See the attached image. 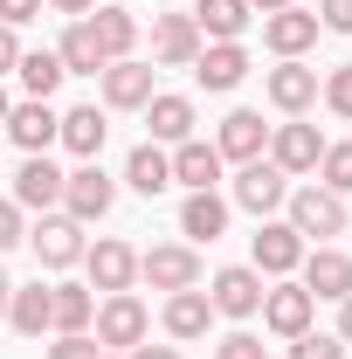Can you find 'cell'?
Here are the masks:
<instances>
[{
    "mask_svg": "<svg viewBox=\"0 0 352 359\" xmlns=\"http://www.w3.org/2000/svg\"><path fill=\"white\" fill-rule=\"evenodd\" d=\"M90 325H97V346L104 353H132V346H145V332H152V311L138 304L132 290H111Z\"/></svg>",
    "mask_w": 352,
    "mask_h": 359,
    "instance_id": "1",
    "label": "cell"
},
{
    "mask_svg": "<svg viewBox=\"0 0 352 359\" xmlns=\"http://www.w3.org/2000/svg\"><path fill=\"white\" fill-rule=\"evenodd\" d=\"M111 201H118V180L104 173L97 159H83L76 173H62V215H69V222H104Z\"/></svg>",
    "mask_w": 352,
    "mask_h": 359,
    "instance_id": "2",
    "label": "cell"
},
{
    "mask_svg": "<svg viewBox=\"0 0 352 359\" xmlns=\"http://www.w3.org/2000/svg\"><path fill=\"white\" fill-rule=\"evenodd\" d=\"M283 208H290V228H297V235H318V242L346 235V222H352V215H346V201H339L332 187H318V180H311V187H297Z\"/></svg>",
    "mask_w": 352,
    "mask_h": 359,
    "instance_id": "3",
    "label": "cell"
},
{
    "mask_svg": "<svg viewBox=\"0 0 352 359\" xmlns=\"http://www.w3.org/2000/svg\"><path fill=\"white\" fill-rule=\"evenodd\" d=\"M14 208L21 215H55L62 208V166L48 152H28L21 173H14Z\"/></svg>",
    "mask_w": 352,
    "mask_h": 359,
    "instance_id": "4",
    "label": "cell"
},
{
    "mask_svg": "<svg viewBox=\"0 0 352 359\" xmlns=\"http://www.w3.org/2000/svg\"><path fill=\"white\" fill-rule=\"evenodd\" d=\"M290 201V173L283 166H269V159H249V166H235V208H249V215H276Z\"/></svg>",
    "mask_w": 352,
    "mask_h": 359,
    "instance_id": "5",
    "label": "cell"
},
{
    "mask_svg": "<svg viewBox=\"0 0 352 359\" xmlns=\"http://www.w3.org/2000/svg\"><path fill=\"white\" fill-rule=\"evenodd\" d=\"M138 276H145L152 290H166V297H173V290H194V283H201V256H194L187 242H159V249H145V256H138Z\"/></svg>",
    "mask_w": 352,
    "mask_h": 359,
    "instance_id": "6",
    "label": "cell"
},
{
    "mask_svg": "<svg viewBox=\"0 0 352 359\" xmlns=\"http://www.w3.org/2000/svg\"><path fill=\"white\" fill-rule=\"evenodd\" d=\"M208 304H215V318H256V311H263V276H256L249 263L215 269V283H208Z\"/></svg>",
    "mask_w": 352,
    "mask_h": 359,
    "instance_id": "7",
    "label": "cell"
},
{
    "mask_svg": "<svg viewBox=\"0 0 352 359\" xmlns=\"http://www.w3.org/2000/svg\"><path fill=\"white\" fill-rule=\"evenodd\" d=\"M269 166H283V173L297 180V173H318V159H325V138H318V125H276L269 132V152H263Z\"/></svg>",
    "mask_w": 352,
    "mask_h": 359,
    "instance_id": "8",
    "label": "cell"
},
{
    "mask_svg": "<svg viewBox=\"0 0 352 359\" xmlns=\"http://www.w3.org/2000/svg\"><path fill=\"white\" fill-rule=\"evenodd\" d=\"M28 242H35V263L42 269H69L83 263V222H69V215H42V228H28Z\"/></svg>",
    "mask_w": 352,
    "mask_h": 359,
    "instance_id": "9",
    "label": "cell"
},
{
    "mask_svg": "<svg viewBox=\"0 0 352 359\" xmlns=\"http://www.w3.org/2000/svg\"><path fill=\"white\" fill-rule=\"evenodd\" d=\"M201 28H194V14H152V62H166V69H194V55H201Z\"/></svg>",
    "mask_w": 352,
    "mask_h": 359,
    "instance_id": "10",
    "label": "cell"
},
{
    "mask_svg": "<svg viewBox=\"0 0 352 359\" xmlns=\"http://www.w3.org/2000/svg\"><path fill=\"white\" fill-rule=\"evenodd\" d=\"M263 97L283 111V118H304L311 104H318V69H304V62L290 55V62H276V69L263 76Z\"/></svg>",
    "mask_w": 352,
    "mask_h": 359,
    "instance_id": "11",
    "label": "cell"
},
{
    "mask_svg": "<svg viewBox=\"0 0 352 359\" xmlns=\"http://www.w3.org/2000/svg\"><path fill=\"white\" fill-rule=\"evenodd\" d=\"M311 318H318V297H311L304 283H276V290H263V325L276 332V339L311 332Z\"/></svg>",
    "mask_w": 352,
    "mask_h": 359,
    "instance_id": "12",
    "label": "cell"
},
{
    "mask_svg": "<svg viewBox=\"0 0 352 359\" xmlns=\"http://www.w3.org/2000/svg\"><path fill=\"white\" fill-rule=\"evenodd\" d=\"M97 83H104V111H145L152 104V69L145 62H104L97 69Z\"/></svg>",
    "mask_w": 352,
    "mask_h": 359,
    "instance_id": "13",
    "label": "cell"
},
{
    "mask_svg": "<svg viewBox=\"0 0 352 359\" xmlns=\"http://www.w3.org/2000/svg\"><path fill=\"white\" fill-rule=\"evenodd\" d=\"M215 152H221V159H235V166L263 159V152H269V125H263V111H228V118H221V132H215Z\"/></svg>",
    "mask_w": 352,
    "mask_h": 359,
    "instance_id": "14",
    "label": "cell"
},
{
    "mask_svg": "<svg viewBox=\"0 0 352 359\" xmlns=\"http://www.w3.org/2000/svg\"><path fill=\"white\" fill-rule=\"evenodd\" d=\"M55 125H62V111L42 104V97H21V104L7 111V138H14L21 152H48V145H55Z\"/></svg>",
    "mask_w": 352,
    "mask_h": 359,
    "instance_id": "15",
    "label": "cell"
},
{
    "mask_svg": "<svg viewBox=\"0 0 352 359\" xmlns=\"http://www.w3.org/2000/svg\"><path fill=\"white\" fill-rule=\"evenodd\" d=\"M83 263H90V290H104V297H111V290H132V283H138V249L111 242V235H104L97 249H83Z\"/></svg>",
    "mask_w": 352,
    "mask_h": 359,
    "instance_id": "16",
    "label": "cell"
},
{
    "mask_svg": "<svg viewBox=\"0 0 352 359\" xmlns=\"http://www.w3.org/2000/svg\"><path fill=\"white\" fill-rule=\"evenodd\" d=\"M166 159H173V187H187V194H215L221 166H228L208 138H187V145H173V152H166Z\"/></svg>",
    "mask_w": 352,
    "mask_h": 359,
    "instance_id": "17",
    "label": "cell"
},
{
    "mask_svg": "<svg viewBox=\"0 0 352 359\" xmlns=\"http://www.w3.org/2000/svg\"><path fill=\"white\" fill-rule=\"evenodd\" d=\"M242 76H249V48H242V42H208L201 55H194V83L215 90V97H221V90H235Z\"/></svg>",
    "mask_w": 352,
    "mask_h": 359,
    "instance_id": "18",
    "label": "cell"
},
{
    "mask_svg": "<svg viewBox=\"0 0 352 359\" xmlns=\"http://www.w3.org/2000/svg\"><path fill=\"white\" fill-rule=\"evenodd\" d=\"M304 263V235L290 222H263L256 228V276H290Z\"/></svg>",
    "mask_w": 352,
    "mask_h": 359,
    "instance_id": "19",
    "label": "cell"
},
{
    "mask_svg": "<svg viewBox=\"0 0 352 359\" xmlns=\"http://www.w3.org/2000/svg\"><path fill=\"white\" fill-rule=\"evenodd\" d=\"M297 269H304V290H311V297H332V304L352 297V256H339L332 242H318Z\"/></svg>",
    "mask_w": 352,
    "mask_h": 359,
    "instance_id": "20",
    "label": "cell"
},
{
    "mask_svg": "<svg viewBox=\"0 0 352 359\" xmlns=\"http://www.w3.org/2000/svg\"><path fill=\"white\" fill-rule=\"evenodd\" d=\"M145 125H152V145H187V138H194V97H180V90H152Z\"/></svg>",
    "mask_w": 352,
    "mask_h": 359,
    "instance_id": "21",
    "label": "cell"
},
{
    "mask_svg": "<svg viewBox=\"0 0 352 359\" xmlns=\"http://www.w3.org/2000/svg\"><path fill=\"white\" fill-rule=\"evenodd\" d=\"M263 42L290 62V55H304L311 42H318V14L311 7H276V14H263Z\"/></svg>",
    "mask_w": 352,
    "mask_h": 359,
    "instance_id": "22",
    "label": "cell"
},
{
    "mask_svg": "<svg viewBox=\"0 0 352 359\" xmlns=\"http://www.w3.org/2000/svg\"><path fill=\"white\" fill-rule=\"evenodd\" d=\"M83 21H90V35H97V48H104V62H125V55H132V42H138V14L132 7L111 0V7H90Z\"/></svg>",
    "mask_w": 352,
    "mask_h": 359,
    "instance_id": "23",
    "label": "cell"
},
{
    "mask_svg": "<svg viewBox=\"0 0 352 359\" xmlns=\"http://www.w3.org/2000/svg\"><path fill=\"white\" fill-rule=\"evenodd\" d=\"M125 187L145 194V201H152V194H166V187H173V159H166V145H152V138L132 145V159H125Z\"/></svg>",
    "mask_w": 352,
    "mask_h": 359,
    "instance_id": "24",
    "label": "cell"
},
{
    "mask_svg": "<svg viewBox=\"0 0 352 359\" xmlns=\"http://www.w3.org/2000/svg\"><path fill=\"white\" fill-rule=\"evenodd\" d=\"M90 318H97L90 283H48V332H90Z\"/></svg>",
    "mask_w": 352,
    "mask_h": 359,
    "instance_id": "25",
    "label": "cell"
},
{
    "mask_svg": "<svg viewBox=\"0 0 352 359\" xmlns=\"http://www.w3.org/2000/svg\"><path fill=\"white\" fill-rule=\"evenodd\" d=\"M194 28H201V42H242L249 0H194Z\"/></svg>",
    "mask_w": 352,
    "mask_h": 359,
    "instance_id": "26",
    "label": "cell"
},
{
    "mask_svg": "<svg viewBox=\"0 0 352 359\" xmlns=\"http://www.w3.org/2000/svg\"><path fill=\"white\" fill-rule=\"evenodd\" d=\"M180 235H187V242H221V235H228V201H221V194H187Z\"/></svg>",
    "mask_w": 352,
    "mask_h": 359,
    "instance_id": "27",
    "label": "cell"
},
{
    "mask_svg": "<svg viewBox=\"0 0 352 359\" xmlns=\"http://www.w3.org/2000/svg\"><path fill=\"white\" fill-rule=\"evenodd\" d=\"M208 325H215V304H208L201 283L166 297V332H173V339H208Z\"/></svg>",
    "mask_w": 352,
    "mask_h": 359,
    "instance_id": "28",
    "label": "cell"
},
{
    "mask_svg": "<svg viewBox=\"0 0 352 359\" xmlns=\"http://www.w3.org/2000/svg\"><path fill=\"white\" fill-rule=\"evenodd\" d=\"M104 132H111V125H104V111H97V104L62 111V125H55V138H62L76 159H97V152H104Z\"/></svg>",
    "mask_w": 352,
    "mask_h": 359,
    "instance_id": "29",
    "label": "cell"
},
{
    "mask_svg": "<svg viewBox=\"0 0 352 359\" xmlns=\"http://www.w3.org/2000/svg\"><path fill=\"white\" fill-rule=\"evenodd\" d=\"M14 76H21V90H28V97H55V90H62V76H69V69H62V55H55V48H21V62H14Z\"/></svg>",
    "mask_w": 352,
    "mask_h": 359,
    "instance_id": "30",
    "label": "cell"
},
{
    "mask_svg": "<svg viewBox=\"0 0 352 359\" xmlns=\"http://www.w3.org/2000/svg\"><path fill=\"white\" fill-rule=\"evenodd\" d=\"M55 55H62L69 76H97V69H104V48H97V35H90V21H69V35L55 42Z\"/></svg>",
    "mask_w": 352,
    "mask_h": 359,
    "instance_id": "31",
    "label": "cell"
},
{
    "mask_svg": "<svg viewBox=\"0 0 352 359\" xmlns=\"http://www.w3.org/2000/svg\"><path fill=\"white\" fill-rule=\"evenodd\" d=\"M7 325H14L21 339H42V332H48V290H42V283H28V290L7 297Z\"/></svg>",
    "mask_w": 352,
    "mask_h": 359,
    "instance_id": "32",
    "label": "cell"
},
{
    "mask_svg": "<svg viewBox=\"0 0 352 359\" xmlns=\"http://www.w3.org/2000/svg\"><path fill=\"white\" fill-rule=\"evenodd\" d=\"M318 187H332L339 201L352 194V138H339V145H325V159H318Z\"/></svg>",
    "mask_w": 352,
    "mask_h": 359,
    "instance_id": "33",
    "label": "cell"
},
{
    "mask_svg": "<svg viewBox=\"0 0 352 359\" xmlns=\"http://www.w3.org/2000/svg\"><path fill=\"white\" fill-rule=\"evenodd\" d=\"M290 359H346V339L339 332H297L290 339Z\"/></svg>",
    "mask_w": 352,
    "mask_h": 359,
    "instance_id": "34",
    "label": "cell"
},
{
    "mask_svg": "<svg viewBox=\"0 0 352 359\" xmlns=\"http://www.w3.org/2000/svg\"><path fill=\"white\" fill-rule=\"evenodd\" d=\"M318 97H325V104H332L339 118H352V62H346V69H332V76L318 83Z\"/></svg>",
    "mask_w": 352,
    "mask_h": 359,
    "instance_id": "35",
    "label": "cell"
},
{
    "mask_svg": "<svg viewBox=\"0 0 352 359\" xmlns=\"http://www.w3.org/2000/svg\"><path fill=\"white\" fill-rule=\"evenodd\" d=\"M104 346L90 339V332H55V346H48V359H97Z\"/></svg>",
    "mask_w": 352,
    "mask_h": 359,
    "instance_id": "36",
    "label": "cell"
},
{
    "mask_svg": "<svg viewBox=\"0 0 352 359\" xmlns=\"http://www.w3.org/2000/svg\"><path fill=\"white\" fill-rule=\"evenodd\" d=\"M215 359H269V346L256 339V332H228V339L215 346Z\"/></svg>",
    "mask_w": 352,
    "mask_h": 359,
    "instance_id": "37",
    "label": "cell"
},
{
    "mask_svg": "<svg viewBox=\"0 0 352 359\" xmlns=\"http://www.w3.org/2000/svg\"><path fill=\"white\" fill-rule=\"evenodd\" d=\"M21 242H28V222H21V208H14V201H0V256H7V249H21Z\"/></svg>",
    "mask_w": 352,
    "mask_h": 359,
    "instance_id": "38",
    "label": "cell"
},
{
    "mask_svg": "<svg viewBox=\"0 0 352 359\" xmlns=\"http://www.w3.org/2000/svg\"><path fill=\"white\" fill-rule=\"evenodd\" d=\"M318 28H332V35H352V0H318Z\"/></svg>",
    "mask_w": 352,
    "mask_h": 359,
    "instance_id": "39",
    "label": "cell"
},
{
    "mask_svg": "<svg viewBox=\"0 0 352 359\" xmlns=\"http://www.w3.org/2000/svg\"><path fill=\"white\" fill-rule=\"evenodd\" d=\"M42 14V0H0V21L7 28H21V21H35Z\"/></svg>",
    "mask_w": 352,
    "mask_h": 359,
    "instance_id": "40",
    "label": "cell"
},
{
    "mask_svg": "<svg viewBox=\"0 0 352 359\" xmlns=\"http://www.w3.org/2000/svg\"><path fill=\"white\" fill-rule=\"evenodd\" d=\"M14 62H21V42H14V28H7V21H0V76H7V69H14Z\"/></svg>",
    "mask_w": 352,
    "mask_h": 359,
    "instance_id": "41",
    "label": "cell"
},
{
    "mask_svg": "<svg viewBox=\"0 0 352 359\" xmlns=\"http://www.w3.org/2000/svg\"><path fill=\"white\" fill-rule=\"evenodd\" d=\"M42 7H55V14H69V21H83V14L97 7V0H42Z\"/></svg>",
    "mask_w": 352,
    "mask_h": 359,
    "instance_id": "42",
    "label": "cell"
},
{
    "mask_svg": "<svg viewBox=\"0 0 352 359\" xmlns=\"http://www.w3.org/2000/svg\"><path fill=\"white\" fill-rule=\"evenodd\" d=\"M132 359H180V346H132Z\"/></svg>",
    "mask_w": 352,
    "mask_h": 359,
    "instance_id": "43",
    "label": "cell"
},
{
    "mask_svg": "<svg viewBox=\"0 0 352 359\" xmlns=\"http://www.w3.org/2000/svg\"><path fill=\"white\" fill-rule=\"evenodd\" d=\"M339 339L352 346V297H339Z\"/></svg>",
    "mask_w": 352,
    "mask_h": 359,
    "instance_id": "44",
    "label": "cell"
},
{
    "mask_svg": "<svg viewBox=\"0 0 352 359\" xmlns=\"http://www.w3.org/2000/svg\"><path fill=\"white\" fill-rule=\"evenodd\" d=\"M276 7H297V0H249V14H276Z\"/></svg>",
    "mask_w": 352,
    "mask_h": 359,
    "instance_id": "45",
    "label": "cell"
},
{
    "mask_svg": "<svg viewBox=\"0 0 352 359\" xmlns=\"http://www.w3.org/2000/svg\"><path fill=\"white\" fill-rule=\"evenodd\" d=\"M7 297H14V276L0 269V318H7Z\"/></svg>",
    "mask_w": 352,
    "mask_h": 359,
    "instance_id": "46",
    "label": "cell"
},
{
    "mask_svg": "<svg viewBox=\"0 0 352 359\" xmlns=\"http://www.w3.org/2000/svg\"><path fill=\"white\" fill-rule=\"evenodd\" d=\"M7 111H14V97H7V83H0V132H7Z\"/></svg>",
    "mask_w": 352,
    "mask_h": 359,
    "instance_id": "47",
    "label": "cell"
},
{
    "mask_svg": "<svg viewBox=\"0 0 352 359\" xmlns=\"http://www.w3.org/2000/svg\"><path fill=\"white\" fill-rule=\"evenodd\" d=\"M118 7H132V0H118Z\"/></svg>",
    "mask_w": 352,
    "mask_h": 359,
    "instance_id": "48",
    "label": "cell"
},
{
    "mask_svg": "<svg viewBox=\"0 0 352 359\" xmlns=\"http://www.w3.org/2000/svg\"><path fill=\"white\" fill-rule=\"evenodd\" d=\"M97 359H111V353H97Z\"/></svg>",
    "mask_w": 352,
    "mask_h": 359,
    "instance_id": "49",
    "label": "cell"
}]
</instances>
